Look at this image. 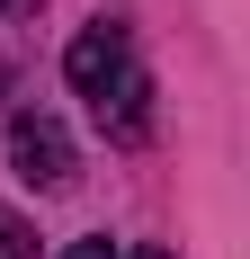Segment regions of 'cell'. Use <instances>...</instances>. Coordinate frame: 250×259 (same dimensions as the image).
I'll use <instances>...</instances> for the list:
<instances>
[{"label": "cell", "instance_id": "cell-2", "mask_svg": "<svg viewBox=\"0 0 250 259\" xmlns=\"http://www.w3.org/2000/svg\"><path fill=\"white\" fill-rule=\"evenodd\" d=\"M9 152H18V170L36 188H72V134L54 125V116H18L9 125Z\"/></svg>", "mask_w": 250, "mask_h": 259}, {"label": "cell", "instance_id": "cell-4", "mask_svg": "<svg viewBox=\"0 0 250 259\" xmlns=\"http://www.w3.org/2000/svg\"><path fill=\"white\" fill-rule=\"evenodd\" d=\"M63 259H125V250H116V241H72Z\"/></svg>", "mask_w": 250, "mask_h": 259}, {"label": "cell", "instance_id": "cell-1", "mask_svg": "<svg viewBox=\"0 0 250 259\" xmlns=\"http://www.w3.org/2000/svg\"><path fill=\"white\" fill-rule=\"evenodd\" d=\"M63 72H72V90L90 99V116H99L116 143H134V134L152 125V72L134 63V36H125V27H80L72 54H63Z\"/></svg>", "mask_w": 250, "mask_h": 259}, {"label": "cell", "instance_id": "cell-3", "mask_svg": "<svg viewBox=\"0 0 250 259\" xmlns=\"http://www.w3.org/2000/svg\"><path fill=\"white\" fill-rule=\"evenodd\" d=\"M0 259H36V233H27L18 214H0Z\"/></svg>", "mask_w": 250, "mask_h": 259}, {"label": "cell", "instance_id": "cell-5", "mask_svg": "<svg viewBox=\"0 0 250 259\" xmlns=\"http://www.w3.org/2000/svg\"><path fill=\"white\" fill-rule=\"evenodd\" d=\"M134 259H170V250H134Z\"/></svg>", "mask_w": 250, "mask_h": 259}]
</instances>
